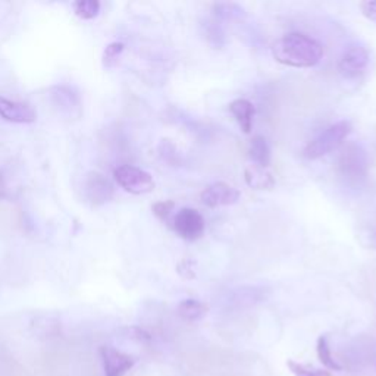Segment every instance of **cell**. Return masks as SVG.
Returning a JSON list of instances; mask_svg holds the SVG:
<instances>
[{
	"instance_id": "cell-25",
	"label": "cell",
	"mask_w": 376,
	"mask_h": 376,
	"mask_svg": "<svg viewBox=\"0 0 376 376\" xmlns=\"http://www.w3.org/2000/svg\"><path fill=\"white\" fill-rule=\"evenodd\" d=\"M360 9H362V14L369 19L372 21L373 24H376V0L375 2H362L360 4Z\"/></svg>"
},
{
	"instance_id": "cell-7",
	"label": "cell",
	"mask_w": 376,
	"mask_h": 376,
	"mask_svg": "<svg viewBox=\"0 0 376 376\" xmlns=\"http://www.w3.org/2000/svg\"><path fill=\"white\" fill-rule=\"evenodd\" d=\"M202 203L210 209L235 205L240 200V191L227 183H213L200 194Z\"/></svg>"
},
{
	"instance_id": "cell-18",
	"label": "cell",
	"mask_w": 376,
	"mask_h": 376,
	"mask_svg": "<svg viewBox=\"0 0 376 376\" xmlns=\"http://www.w3.org/2000/svg\"><path fill=\"white\" fill-rule=\"evenodd\" d=\"M212 11H213V15L218 18V19H222V21H234V19H240L241 16L245 15L244 9L237 5V4H233V2H227V4H215L212 6Z\"/></svg>"
},
{
	"instance_id": "cell-22",
	"label": "cell",
	"mask_w": 376,
	"mask_h": 376,
	"mask_svg": "<svg viewBox=\"0 0 376 376\" xmlns=\"http://www.w3.org/2000/svg\"><path fill=\"white\" fill-rule=\"evenodd\" d=\"M205 33H206V39L208 41L215 47V49H219L223 46L225 43V36H223V31H222V27L215 22V21H209L206 25H205Z\"/></svg>"
},
{
	"instance_id": "cell-9",
	"label": "cell",
	"mask_w": 376,
	"mask_h": 376,
	"mask_svg": "<svg viewBox=\"0 0 376 376\" xmlns=\"http://www.w3.org/2000/svg\"><path fill=\"white\" fill-rule=\"evenodd\" d=\"M100 356H102L105 367V376H123L130 369H133L136 363L134 357L109 345H103L100 348Z\"/></svg>"
},
{
	"instance_id": "cell-3",
	"label": "cell",
	"mask_w": 376,
	"mask_h": 376,
	"mask_svg": "<svg viewBox=\"0 0 376 376\" xmlns=\"http://www.w3.org/2000/svg\"><path fill=\"white\" fill-rule=\"evenodd\" d=\"M369 159L366 150L357 144L350 143L341 152L338 158V171L341 177L348 183H360L367 177Z\"/></svg>"
},
{
	"instance_id": "cell-13",
	"label": "cell",
	"mask_w": 376,
	"mask_h": 376,
	"mask_svg": "<svg viewBox=\"0 0 376 376\" xmlns=\"http://www.w3.org/2000/svg\"><path fill=\"white\" fill-rule=\"evenodd\" d=\"M230 111L234 115V118L237 119L241 130L245 134L252 133V130H253V119H255V113H256V109H255L253 103L250 102V100H247V98H237L230 105Z\"/></svg>"
},
{
	"instance_id": "cell-17",
	"label": "cell",
	"mask_w": 376,
	"mask_h": 376,
	"mask_svg": "<svg viewBox=\"0 0 376 376\" xmlns=\"http://www.w3.org/2000/svg\"><path fill=\"white\" fill-rule=\"evenodd\" d=\"M316 353H317V357L320 360V363L330 369V370H342V366L334 359L332 353H331V348H330V344H328V338L327 335H320L317 338V344H316Z\"/></svg>"
},
{
	"instance_id": "cell-21",
	"label": "cell",
	"mask_w": 376,
	"mask_h": 376,
	"mask_svg": "<svg viewBox=\"0 0 376 376\" xmlns=\"http://www.w3.org/2000/svg\"><path fill=\"white\" fill-rule=\"evenodd\" d=\"M123 49H125V44L121 41H113V43L108 44L105 49V52H103V58H102L103 65L106 68L115 66L118 63L122 52H123Z\"/></svg>"
},
{
	"instance_id": "cell-19",
	"label": "cell",
	"mask_w": 376,
	"mask_h": 376,
	"mask_svg": "<svg viewBox=\"0 0 376 376\" xmlns=\"http://www.w3.org/2000/svg\"><path fill=\"white\" fill-rule=\"evenodd\" d=\"M73 11L81 19H93L100 12V4L97 0H80L73 4Z\"/></svg>"
},
{
	"instance_id": "cell-1",
	"label": "cell",
	"mask_w": 376,
	"mask_h": 376,
	"mask_svg": "<svg viewBox=\"0 0 376 376\" xmlns=\"http://www.w3.org/2000/svg\"><path fill=\"white\" fill-rule=\"evenodd\" d=\"M272 56L285 66L312 68L320 62L323 49L315 39L306 34L290 33L273 43Z\"/></svg>"
},
{
	"instance_id": "cell-12",
	"label": "cell",
	"mask_w": 376,
	"mask_h": 376,
	"mask_svg": "<svg viewBox=\"0 0 376 376\" xmlns=\"http://www.w3.org/2000/svg\"><path fill=\"white\" fill-rule=\"evenodd\" d=\"M244 180L250 188L260 191H269L277 184L268 168H262L258 165H250L244 169Z\"/></svg>"
},
{
	"instance_id": "cell-11",
	"label": "cell",
	"mask_w": 376,
	"mask_h": 376,
	"mask_svg": "<svg viewBox=\"0 0 376 376\" xmlns=\"http://www.w3.org/2000/svg\"><path fill=\"white\" fill-rule=\"evenodd\" d=\"M50 97H52L54 105L58 106L61 112H66L72 115L75 111H77V113H80L81 109L80 96L71 87L56 86L50 90Z\"/></svg>"
},
{
	"instance_id": "cell-20",
	"label": "cell",
	"mask_w": 376,
	"mask_h": 376,
	"mask_svg": "<svg viewBox=\"0 0 376 376\" xmlns=\"http://www.w3.org/2000/svg\"><path fill=\"white\" fill-rule=\"evenodd\" d=\"M287 366L294 376H332V373L330 370L312 367V366H308L303 363H298L295 360H288Z\"/></svg>"
},
{
	"instance_id": "cell-6",
	"label": "cell",
	"mask_w": 376,
	"mask_h": 376,
	"mask_svg": "<svg viewBox=\"0 0 376 376\" xmlns=\"http://www.w3.org/2000/svg\"><path fill=\"white\" fill-rule=\"evenodd\" d=\"M369 50L362 44H353L341 55L338 61V71L344 78L353 80L360 77L369 65Z\"/></svg>"
},
{
	"instance_id": "cell-14",
	"label": "cell",
	"mask_w": 376,
	"mask_h": 376,
	"mask_svg": "<svg viewBox=\"0 0 376 376\" xmlns=\"http://www.w3.org/2000/svg\"><path fill=\"white\" fill-rule=\"evenodd\" d=\"M248 156H250V159H252L253 165H258L262 168H269V165H270V147H269L265 137H262V136L253 137L252 143H250Z\"/></svg>"
},
{
	"instance_id": "cell-2",
	"label": "cell",
	"mask_w": 376,
	"mask_h": 376,
	"mask_svg": "<svg viewBox=\"0 0 376 376\" xmlns=\"http://www.w3.org/2000/svg\"><path fill=\"white\" fill-rule=\"evenodd\" d=\"M350 133H352V123L348 121L335 122L305 147L303 156L310 161L323 158L325 155H328L334 152L335 148H338Z\"/></svg>"
},
{
	"instance_id": "cell-4",
	"label": "cell",
	"mask_w": 376,
	"mask_h": 376,
	"mask_svg": "<svg viewBox=\"0 0 376 376\" xmlns=\"http://www.w3.org/2000/svg\"><path fill=\"white\" fill-rule=\"evenodd\" d=\"M113 177L119 187L136 195L147 194L155 188V181L152 175L133 165L118 166L113 171Z\"/></svg>"
},
{
	"instance_id": "cell-16",
	"label": "cell",
	"mask_w": 376,
	"mask_h": 376,
	"mask_svg": "<svg viewBox=\"0 0 376 376\" xmlns=\"http://www.w3.org/2000/svg\"><path fill=\"white\" fill-rule=\"evenodd\" d=\"M265 298L263 290L259 288H241L233 295V303L238 308L255 306Z\"/></svg>"
},
{
	"instance_id": "cell-26",
	"label": "cell",
	"mask_w": 376,
	"mask_h": 376,
	"mask_svg": "<svg viewBox=\"0 0 376 376\" xmlns=\"http://www.w3.org/2000/svg\"><path fill=\"white\" fill-rule=\"evenodd\" d=\"M6 195V187H5V181L2 173H0V198H4Z\"/></svg>"
},
{
	"instance_id": "cell-23",
	"label": "cell",
	"mask_w": 376,
	"mask_h": 376,
	"mask_svg": "<svg viewBox=\"0 0 376 376\" xmlns=\"http://www.w3.org/2000/svg\"><path fill=\"white\" fill-rule=\"evenodd\" d=\"M175 208V203L171 202V200H165V202H158L152 206V212L156 218H159L161 220H168V218L171 216L172 210Z\"/></svg>"
},
{
	"instance_id": "cell-8",
	"label": "cell",
	"mask_w": 376,
	"mask_h": 376,
	"mask_svg": "<svg viewBox=\"0 0 376 376\" xmlns=\"http://www.w3.org/2000/svg\"><path fill=\"white\" fill-rule=\"evenodd\" d=\"M84 195L94 206L103 205L112 198L113 187L106 177L98 172H90L84 180Z\"/></svg>"
},
{
	"instance_id": "cell-15",
	"label": "cell",
	"mask_w": 376,
	"mask_h": 376,
	"mask_svg": "<svg viewBox=\"0 0 376 376\" xmlns=\"http://www.w3.org/2000/svg\"><path fill=\"white\" fill-rule=\"evenodd\" d=\"M206 313H208V306L194 298L183 300V302L178 305V315L188 322L200 320Z\"/></svg>"
},
{
	"instance_id": "cell-24",
	"label": "cell",
	"mask_w": 376,
	"mask_h": 376,
	"mask_svg": "<svg viewBox=\"0 0 376 376\" xmlns=\"http://www.w3.org/2000/svg\"><path fill=\"white\" fill-rule=\"evenodd\" d=\"M177 272L180 273V277H183L184 280H193L195 278V262L193 259H183L178 266H177Z\"/></svg>"
},
{
	"instance_id": "cell-10",
	"label": "cell",
	"mask_w": 376,
	"mask_h": 376,
	"mask_svg": "<svg viewBox=\"0 0 376 376\" xmlns=\"http://www.w3.org/2000/svg\"><path fill=\"white\" fill-rule=\"evenodd\" d=\"M0 116L14 123H31L37 118L31 106L9 100L2 94H0Z\"/></svg>"
},
{
	"instance_id": "cell-5",
	"label": "cell",
	"mask_w": 376,
	"mask_h": 376,
	"mask_svg": "<svg viewBox=\"0 0 376 376\" xmlns=\"http://www.w3.org/2000/svg\"><path fill=\"white\" fill-rule=\"evenodd\" d=\"M172 228L181 238L194 241L203 235L206 223L200 212H197L195 209L184 208L175 215L172 220Z\"/></svg>"
}]
</instances>
